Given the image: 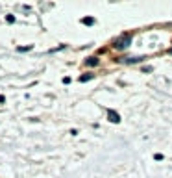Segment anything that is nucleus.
I'll use <instances>...</instances> for the list:
<instances>
[{"label":"nucleus","mask_w":172,"mask_h":178,"mask_svg":"<svg viewBox=\"0 0 172 178\" xmlns=\"http://www.w3.org/2000/svg\"><path fill=\"white\" fill-rule=\"evenodd\" d=\"M81 22H83L85 26H91V24H95V19H93V17H85Z\"/></svg>","instance_id":"4"},{"label":"nucleus","mask_w":172,"mask_h":178,"mask_svg":"<svg viewBox=\"0 0 172 178\" xmlns=\"http://www.w3.org/2000/svg\"><path fill=\"white\" fill-rule=\"evenodd\" d=\"M93 78H95V74L87 73V74H83V76H80L78 80H80V82H89V80H93Z\"/></svg>","instance_id":"3"},{"label":"nucleus","mask_w":172,"mask_h":178,"mask_svg":"<svg viewBox=\"0 0 172 178\" xmlns=\"http://www.w3.org/2000/svg\"><path fill=\"white\" fill-rule=\"evenodd\" d=\"M107 117H109V121H111V122H120V115L115 112V109H109V112H107Z\"/></svg>","instance_id":"2"},{"label":"nucleus","mask_w":172,"mask_h":178,"mask_svg":"<svg viewBox=\"0 0 172 178\" xmlns=\"http://www.w3.org/2000/svg\"><path fill=\"white\" fill-rule=\"evenodd\" d=\"M154 158H155V160H157V161H161V160H163V154H155Z\"/></svg>","instance_id":"8"},{"label":"nucleus","mask_w":172,"mask_h":178,"mask_svg":"<svg viewBox=\"0 0 172 178\" xmlns=\"http://www.w3.org/2000/svg\"><path fill=\"white\" fill-rule=\"evenodd\" d=\"M7 22H15V17H13V15H7Z\"/></svg>","instance_id":"7"},{"label":"nucleus","mask_w":172,"mask_h":178,"mask_svg":"<svg viewBox=\"0 0 172 178\" xmlns=\"http://www.w3.org/2000/svg\"><path fill=\"white\" fill-rule=\"evenodd\" d=\"M4 100H6V98H4V95H0V102H4Z\"/></svg>","instance_id":"9"},{"label":"nucleus","mask_w":172,"mask_h":178,"mask_svg":"<svg viewBox=\"0 0 172 178\" xmlns=\"http://www.w3.org/2000/svg\"><path fill=\"white\" fill-rule=\"evenodd\" d=\"M128 45H130V35H126L124 39H120V41H117V43H115L117 48H126Z\"/></svg>","instance_id":"1"},{"label":"nucleus","mask_w":172,"mask_h":178,"mask_svg":"<svg viewBox=\"0 0 172 178\" xmlns=\"http://www.w3.org/2000/svg\"><path fill=\"white\" fill-rule=\"evenodd\" d=\"M85 63H87V65H96L98 59H96V58H87V61H85Z\"/></svg>","instance_id":"5"},{"label":"nucleus","mask_w":172,"mask_h":178,"mask_svg":"<svg viewBox=\"0 0 172 178\" xmlns=\"http://www.w3.org/2000/svg\"><path fill=\"white\" fill-rule=\"evenodd\" d=\"M30 48H32V46H22V48L19 46V52H26V50H30Z\"/></svg>","instance_id":"6"}]
</instances>
